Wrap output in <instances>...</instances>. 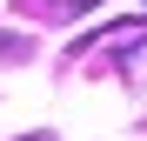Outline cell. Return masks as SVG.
<instances>
[{
    "label": "cell",
    "mask_w": 147,
    "mask_h": 141,
    "mask_svg": "<svg viewBox=\"0 0 147 141\" xmlns=\"http://www.w3.org/2000/svg\"><path fill=\"white\" fill-rule=\"evenodd\" d=\"M20 54H27V40L20 34H0V61H20Z\"/></svg>",
    "instance_id": "6da1fadb"
},
{
    "label": "cell",
    "mask_w": 147,
    "mask_h": 141,
    "mask_svg": "<svg viewBox=\"0 0 147 141\" xmlns=\"http://www.w3.org/2000/svg\"><path fill=\"white\" fill-rule=\"evenodd\" d=\"M67 7H74V14H87V7H100V0H67Z\"/></svg>",
    "instance_id": "7a4b0ae2"
}]
</instances>
